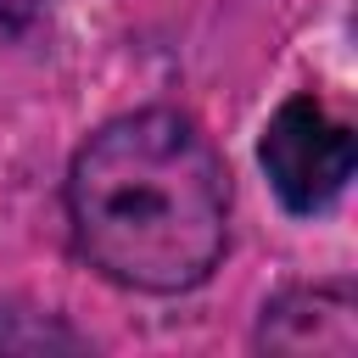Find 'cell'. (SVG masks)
<instances>
[{
	"instance_id": "cell-1",
	"label": "cell",
	"mask_w": 358,
	"mask_h": 358,
	"mask_svg": "<svg viewBox=\"0 0 358 358\" xmlns=\"http://www.w3.org/2000/svg\"><path fill=\"white\" fill-rule=\"evenodd\" d=\"M73 252L117 291L185 296L229 252V162L179 106H134L84 134L62 179Z\"/></svg>"
},
{
	"instance_id": "cell-2",
	"label": "cell",
	"mask_w": 358,
	"mask_h": 358,
	"mask_svg": "<svg viewBox=\"0 0 358 358\" xmlns=\"http://www.w3.org/2000/svg\"><path fill=\"white\" fill-rule=\"evenodd\" d=\"M257 168L291 218H324L358 173V134L313 90H296L268 112L257 134Z\"/></svg>"
},
{
	"instance_id": "cell-3",
	"label": "cell",
	"mask_w": 358,
	"mask_h": 358,
	"mask_svg": "<svg viewBox=\"0 0 358 358\" xmlns=\"http://www.w3.org/2000/svg\"><path fill=\"white\" fill-rule=\"evenodd\" d=\"M252 347L280 352V358H352L358 352L352 280H302V285L274 291L257 313Z\"/></svg>"
},
{
	"instance_id": "cell-4",
	"label": "cell",
	"mask_w": 358,
	"mask_h": 358,
	"mask_svg": "<svg viewBox=\"0 0 358 358\" xmlns=\"http://www.w3.org/2000/svg\"><path fill=\"white\" fill-rule=\"evenodd\" d=\"M0 352L6 358H45V352H90V336L73 330L62 313L6 296L0 302Z\"/></svg>"
}]
</instances>
